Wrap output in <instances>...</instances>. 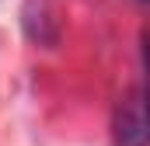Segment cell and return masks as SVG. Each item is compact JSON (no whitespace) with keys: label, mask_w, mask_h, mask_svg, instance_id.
Wrapping results in <instances>:
<instances>
[{"label":"cell","mask_w":150,"mask_h":146,"mask_svg":"<svg viewBox=\"0 0 150 146\" xmlns=\"http://www.w3.org/2000/svg\"><path fill=\"white\" fill-rule=\"evenodd\" d=\"M112 139L115 146H147V101H143V87H136L133 94H126L115 108L112 118Z\"/></svg>","instance_id":"obj_1"}]
</instances>
